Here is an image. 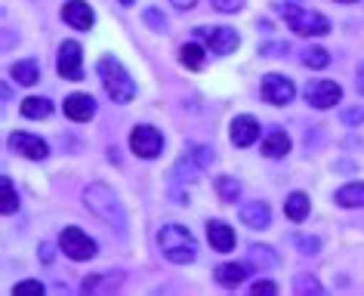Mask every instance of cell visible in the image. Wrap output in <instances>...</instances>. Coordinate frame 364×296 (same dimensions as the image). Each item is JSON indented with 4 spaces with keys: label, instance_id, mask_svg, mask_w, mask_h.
<instances>
[{
    "label": "cell",
    "instance_id": "obj_37",
    "mask_svg": "<svg viewBox=\"0 0 364 296\" xmlns=\"http://www.w3.org/2000/svg\"><path fill=\"white\" fill-rule=\"evenodd\" d=\"M210 4H213V10H220V13H238L244 6V0H210Z\"/></svg>",
    "mask_w": 364,
    "mask_h": 296
},
{
    "label": "cell",
    "instance_id": "obj_19",
    "mask_svg": "<svg viewBox=\"0 0 364 296\" xmlns=\"http://www.w3.org/2000/svg\"><path fill=\"white\" fill-rule=\"evenodd\" d=\"M333 204L343 210H361L364 207V182H346L333 192Z\"/></svg>",
    "mask_w": 364,
    "mask_h": 296
},
{
    "label": "cell",
    "instance_id": "obj_12",
    "mask_svg": "<svg viewBox=\"0 0 364 296\" xmlns=\"http://www.w3.org/2000/svg\"><path fill=\"white\" fill-rule=\"evenodd\" d=\"M62 22L75 31H90L96 25V13L87 0H65L62 4Z\"/></svg>",
    "mask_w": 364,
    "mask_h": 296
},
{
    "label": "cell",
    "instance_id": "obj_15",
    "mask_svg": "<svg viewBox=\"0 0 364 296\" xmlns=\"http://www.w3.org/2000/svg\"><path fill=\"white\" fill-rule=\"evenodd\" d=\"M62 111H65V118H71V121L87 124L96 118V99L90 93H71V96H65V102H62Z\"/></svg>",
    "mask_w": 364,
    "mask_h": 296
},
{
    "label": "cell",
    "instance_id": "obj_30",
    "mask_svg": "<svg viewBox=\"0 0 364 296\" xmlns=\"http://www.w3.org/2000/svg\"><path fill=\"white\" fill-rule=\"evenodd\" d=\"M142 22L149 25L151 31L167 34V16H164V10H158V6H145V10H142Z\"/></svg>",
    "mask_w": 364,
    "mask_h": 296
},
{
    "label": "cell",
    "instance_id": "obj_17",
    "mask_svg": "<svg viewBox=\"0 0 364 296\" xmlns=\"http://www.w3.org/2000/svg\"><path fill=\"white\" fill-rule=\"evenodd\" d=\"M121 284H124V272H96L84 278L80 293H114Z\"/></svg>",
    "mask_w": 364,
    "mask_h": 296
},
{
    "label": "cell",
    "instance_id": "obj_13",
    "mask_svg": "<svg viewBox=\"0 0 364 296\" xmlns=\"http://www.w3.org/2000/svg\"><path fill=\"white\" fill-rule=\"evenodd\" d=\"M238 219L253 231H266L272 229V207L266 201H244L238 207Z\"/></svg>",
    "mask_w": 364,
    "mask_h": 296
},
{
    "label": "cell",
    "instance_id": "obj_2",
    "mask_svg": "<svg viewBox=\"0 0 364 296\" xmlns=\"http://www.w3.org/2000/svg\"><path fill=\"white\" fill-rule=\"evenodd\" d=\"M158 247L173 265H188L198 259V241L182 222H164L158 229Z\"/></svg>",
    "mask_w": 364,
    "mask_h": 296
},
{
    "label": "cell",
    "instance_id": "obj_32",
    "mask_svg": "<svg viewBox=\"0 0 364 296\" xmlns=\"http://www.w3.org/2000/svg\"><path fill=\"white\" fill-rule=\"evenodd\" d=\"M294 247L303 256H315L321 253V238H309V235H294Z\"/></svg>",
    "mask_w": 364,
    "mask_h": 296
},
{
    "label": "cell",
    "instance_id": "obj_22",
    "mask_svg": "<svg viewBox=\"0 0 364 296\" xmlns=\"http://www.w3.org/2000/svg\"><path fill=\"white\" fill-rule=\"evenodd\" d=\"M247 263H223V265H216L213 268V278H216V284H223V287H238L244 284V278H247Z\"/></svg>",
    "mask_w": 364,
    "mask_h": 296
},
{
    "label": "cell",
    "instance_id": "obj_11",
    "mask_svg": "<svg viewBox=\"0 0 364 296\" xmlns=\"http://www.w3.org/2000/svg\"><path fill=\"white\" fill-rule=\"evenodd\" d=\"M6 146H10L13 155H19L25 160H47L50 158V146H47V142H43L41 136H34V133H25V130L10 133Z\"/></svg>",
    "mask_w": 364,
    "mask_h": 296
},
{
    "label": "cell",
    "instance_id": "obj_3",
    "mask_svg": "<svg viewBox=\"0 0 364 296\" xmlns=\"http://www.w3.org/2000/svg\"><path fill=\"white\" fill-rule=\"evenodd\" d=\"M96 75L99 80H102V89H105V96L112 99L114 105H127V102H133L136 99V80L130 77V71L124 68V62L121 59H114V56H102L96 62Z\"/></svg>",
    "mask_w": 364,
    "mask_h": 296
},
{
    "label": "cell",
    "instance_id": "obj_7",
    "mask_svg": "<svg viewBox=\"0 0 364 296\" xmlns=\"http://www.w3.org/2000/svg\"><path fill=\"white\" fill-rule=\"evenodd\" d=\"M303 96H306V105H309V109L327 111V109H333V105L343 102V87L336 84V80L315 77V80H309V84H306Z\"/></svg>",
    "mask_w": 364,
    "mask_h": 296
},
{
    "label": "cell",
    "instance_id": "obj_28",
    "mask_svg": "<svg viewBox=\"0 0 364 296\" xmlns=\"http://www.w3.org/2000/svg\"><path fill=\"white\" fill-rule=\"evenodd\" d=\"M216 194L223 204H238L241 201V182L235 176H220L216 179Z\"/></svg>",
    "mask_w": 364,
    "mask_h": 296
},
{
    "label": "cell",
    "instance_id": "obj_21",
    "mask_svg": "<svg viewBox=\"0 0 364 296\" xmlns=\"http://www.w3.org/2000/svg\"><path fill=\"white\" fill-rule=\"evenodd\" d=\"M10 77L19 87H34L41 80V62L38 59H19L10 65Z\"/></svg>",
    "mask_w": 364,
    "mask_h": 296
},
{
    "label": "cell",
    "instance_id": "obj_39",
    "mask_svg": "<svg viewBox=\"0 0 364 296\" xmlns=\"http://www.w3.org/2000/svg\"><path fill=\"white\" fill-rule=\"evenodd\" d=\"M53 256H56V253H53V244H41V259H43V263H53Z\"/></svg>",
    "mask_w": 364,
    "mask_h": 296
},
{
    "label": "cell",
    "instance_id": "obj_14",
    "mask_svg": "<svg viewBox=\"0 0 364 296\" xmlns=\"http://www.w3.org/2000/svg\"><path fill=\"white\" fill-rule=\"evenodd\" d=\"M229 139L235 148H250L259 139V121L253 114H238L229 127Z\"/></svg>",
    "mask_w": 364,
    "mask_h": 296
},
{
    "label": "cell",
    "instance_id": "obj_20",
    "mask_svg": "<svg viewBox=\"0 0 364 296\" xmlns=\"http://www.w3.org/2000/svg\"><path fill=\"white\" fill-rule=\"evenodd\" d=\"M278 253L266 244H250L247 247V265L257 268V272H272V268H278Z\"/></svg>",
    "mask_w": 364,
    "mask_h": 296
},
{
    "label": "cell",
    "instance_id": "obj_42",
    "mask_svg": "<svg viewBox=\"0 0 364 296\" xmlns=\"http://www.w3.org/2000/svg\"><path fill=\"white\" fill-rule=\"evenodd\" d=\"M336 4H358V0H336Z\"/></svg>",
    "mask_w": 364,
    "mask_h": 296
},
{
    "label": "cell",
    "instance_id": "obj_4",
    "mask_svg": "<svg viewBox=\"0 0 364 296\" xmlns=\"http://www.w3.org/2000/svg\"><path fill=\"white\" fill-rule=\"evenodd\" d=\"M281 16L287 19V28L299 34V38H324V34H331V19H327L324 13L318 10H306V6H281Z\"/></svg>",
    "mask_w": 364,
    "mask_h": 296
},
{
    "label": "cell",
    "instance_id": "obj_26",
    "mask_svg": "<svg viewBox=\"0 0 364 296\" xmlns=\"http://www.w3.org/2000/svg\"><path fill=\"white\" fill-rule=\"evenodd\" d=\"M299 62H303L306 68H312V71H321V68L331 65V50L318 47V43H309V47L299 50Z\"/></svg>",
    "mask_w": 364,
    "mask_h": 296
},
{
    "label": "cell",
    "instance_id": "obj_40",
    "mask_svg": "<svg viewBox=\"0 0 364 296\" xmlns=\"http://www.w3.org/2000/svg\"><path fill=\"white\" fill-rule=\"evenodd\" d=\"M355 87H358V93L364 96V62L358 65V71H355Z\"/></svg>",
    "mask_w": 364,
    "mask_h": 296
},
{
    "label": "cell",
    "instance_id": "obj_23",
    "mask_svg": "<svg viewBox=\"0 0 364 296\" xmlns=\"http://www.w3.org/2000/svg\"><path fill=\"white\" fill-rule=\"evenodd\" d=\"M19 114L22 118H28V121H47L53 114V102L47 96H28V99H22Z\"/></svg>",
    "mask_w": 364,
    "mask_h": 296
},
{
    "label": "cell",
    "instance_id": "obj_31",
    "mask_svg": "<svg viewBox=\"0 0 364 296\" xmlns=\"http://www.w3.org/2000/svg\"><path fill=\"white\" fill-rule=\"evenodd\" d=\"M294 290L296 293H324V284L321 281H318V278L315 275H296L294 278Z\"/></svg>",
    "mask_w": 364,
    "mask_h": 296
},
{
    "label": "cell",
    "instance_id": "obj_35",
    "mask_svg": "<svg viewBox=\"0 0 364 296\" xmlns=\"http://www.w3.org/2000/svg\"><path fill=\"white\" fill-rule=\"evenodd\" d=\"M250 293H253V296H262V293H269V296H272V293H278V284H275V281H269V278H259V281H253V284H250Z\"/></svg>",
    "mask_w": 364,
    "mask_h": 296
},
{
    "label": "cell",
    "instance_id": "obj_10",
    "mask_svg": "<svg viewBox=\"0 0 364 296\" xmlns=\"http://www.w3.org/2000/svg\"><path fill=\"white\" fill-rule=\"evenodd\" d=\"M56 71L65 80H84V47L77 40H62L56 53Z\"/></svg>",
    "mask_w": 364,
    "mask_h": 296
},
{
    "label": "cell",
    "instance_id": "obj_16",
    "mask_svg": "<svg viewBox=\"0 0 364 296\" xmlns=\"http://www.w3.org/2000/svg\"><path fill=\"white\" fill-rule=\"evenodd\" d=\"M207 241H210V247L216 250V253H232L238 238H235V229L229 226V222L210 219L207 222Z\"/></svg>",
    "mask_w": 364,
    "mask_h": 296
},
{
    "label": "cell",
    "instance_id": "obj_38",
    "mask_svg": "<svg viewBox=\"0 0 364 296\" xmlns=\"http://www.w3.org/2000/svg\"><path fill=\"white\" fill-rule=\"evenodd\" d=\"M287 50H290L287 43H259V56H281Z\"/></svg>",
    "mask_w": 364,
    "mask_h": 296
},
{
    "label": "cell",
    "instance_id": "obj_33",
    "mask_svg": "<svg viewBox=\"0 0 364 296\" xmlns=\"http://www.w3.org/2000/svg\"><path fill=\"white\" fill-rule=\"evenodd\" d=\"M188 155H192V158H195V160H198V164H201L204 170H207V167H210L213 160H216V155H213V148H210V146H188Z\"/></svg>",
    "mask_w": 364,
    "mask_h": 296
},
{
    "label": "cell",
    "instance_id": "obj_18",
    "mask_svg": "<svg viewBox=\"0 0 364 296\" xmlns=\"http://www.w3.org/2000/svg\"><path fill=\"white\" fill-rule=\"evenodd\" d=\"M259 151H262V158H269V160H278V158H287L290 155V136H287V130H269L266 136H262L259 142Z\"/></svg>",
    "mask_w": 364,
    "mask_h": 296
},
{
    "label": "cell",
    "instance_id": "obj_36",
    "mask_svg": "<svg viewBox=\"0 0 364 296\" xmlns=\"http://www.w3.org/2000/svg\"><path fill=\"white\" fill-rule=\"evenodd\" d=\"M343 124L346 127H361L364 124V105H358V109H346L343 111Z\"/></svg>",
    "mask_w": 364,
    "mask_h": 296
},
{
    "label": "cell",
    "instance_id": "obj_27",
    "mask_svg": "<svg viewBox=\"0 0 364 296\" xmlns=\"http://www.w3.org/2000/svg\"><path fill=\"white\" fill-rule=\"evenodd\" d=\"M179 62L192 71H201L207 65V47H201V43H182Z\"/></svg>",
    "mask_w": 364,
    "mask_h": 296
},
{
    "label": "cell",
    "instance_id": "obj_41",
    "mask_svg": "<svg viewBox=\"0 0 364 296\" xmlns=\"http://www.w3.org/2000/svg\"><path fill=\"white\" fill-rule=\"evenodd\" d=\"M170 4L176 6V10H182V13H186V10H192V6L198 4V0H170Z\"/></svg>",
    "mask_w": 364,
    "mask_h": 296
},
{
    "label": "cell",
    "instance_id": "obj_9",
    "mask_svg": "<svg viewBox=\"0 0 364 296\" xmlns=\"http://www.w3.org/2000/svg\"><path fill=\"white\" fill-rule=\"evenodd\" d=\"M259 96H262V102L275 105V109H284V105L294 102L296 87H294V80H290L287 75H281V71H272V75H262Z\"/></svg>",
    "mask_w": 364,
    "mask_h": 296
},
{
    "label": "cell",
    "instance_id": "obj_8",
    "mask_svg": "<svg viewBox=\"0 0 364 296\" xmlns=\"http://www.w3.org/2000/svg\"><path fill=\"white\" fill-rule=\"evenodd\" d=\"M130 151L142 160H154L164 151V133L151 124H136L130 130Z\"/></svg>",
    "mask_w": 364,
    "mask_h": 296
},
{
    "label": "cell",
    "instance_id": "obj_34",
    "mask_svg": "<svg viewBox=\"0 0 364 296\" xmlns=\"http://www.w3.org/2000/svg\"><path fill=\"white\" fill-rule=\"evenodd\" d=\"M13 293L16 296H43L47 293V287H43L41 281H19L13 287Z\"/></svg>",
    "mask_w": 364,
    "mask_h": 296
},
{
    "label": "cell",
    "instance_id": "obj_43",
    "mask_svg": "<svg viewBox=\"0 0 364 296\" xmlns=\"http://www.w3.org/2000/svg\"><path fill=\"white\" fill-rule=\"evenodd\" d=\"M121 4H124V6H133V0H121Z\"/></svg>",
    "mask_w": 364,
    "mask_h": 296
},
{
    "label": "cell",
    "instance_id": "obj_5",
    "mask_svg": "<svg viewBox=\"0 0 364 296\" xmlns=\"http://www.w3.org/2000/svg\"><path fill=\"white\" fill-rule=\"evenodd\" d=\"M195 34H198V40H204V47L210 50L213 56H232V53L241 47L238 31L229 28V25H198Z\"/></svg>",
    "mask_w": 364,
    "mask_h": 296
},
{
    "label": "cell",
    "instance_id": "obj_24",
    "mask_svg": "<svg viewBox=\"0 0 364 296\" xmlns=\"http://www.w3.org/2000/svg\"><path fill=\"white\" fill-rule=\"evenodd\" d=\"M309 210H312V201H309L306 192H290L287 201H284V216L290 222H306Z\"/></svg>",
    "mask_w": 364,
    "mask_h": 296
},
{
    "label": "cell",
    "instance_id": "obj_6",
    "mask_svg": "<svg viewBox=\"0 0 364 296\" xmlns=\"http://www.w3.org/2000/svg\"><path fill=\"white\" fill-rule=\"evenodd\" d=\"M59 250L68 259H75V263H87V259H93L99 253L96 241L90 238L84 229H77V226H65L59 231Z\"/></svg>",
    "mask_w": 364,
    "mask_h": 296
},
{
    "label": "cell",
    "instance_id": "obj_29",
    "mask_svg": "<svg viewBox=\"0 0 364 296\" xmlns=\"http://www.w3.org/2000/svg\"><path fill=\"white\" fill-rule=\"evenodd\" d=\"M0 192H4V204H0V210H4V216H13L16 210H19V192H16L13 179L10 176H0Z\"/></svg>",
    "mask_w": 364,
    "mask_h": 296
},
{
    "label": "cell",
    "instance_id": "obj_25",
    "mask_svg": "<svg viewBox=\"0 0 364 296\" xmlns=\"http://www.w3.org/2000/svg\"><path fill=\"white\" fill-rule=\"evenodd\" d=\"M201 164L192 158V155H182L179 160H176V167H173V179L176 182H182V185H192V182H198V176H201Z\"/></svg>",
    "mask_w": 364,
    "mask_h": 296
},
{
    "label": "cell",
    "instance_id": "obj_1",
    "mask_svg": "<svg viewBox=\"0 0 364 296\" xmlns=\"http://www.w3.org/2000/svg\"><path fill=\"white\" fill-rule=\"evenodd\" d=\"M84 207L99 216L105 222L108 229H117V235H127V226H130V219H127V210L121 204V197L112 185L105 182H90L84 188Z\"/></svg>",
    "mask_w": 364,
    "mask_h": 296
}]
</instances>
